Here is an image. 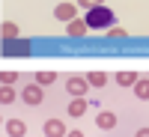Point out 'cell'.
Instances as JSON below:
<instances>
[{"instance_id": "2e32d148", "label": "cell", "mask_w": 149, "mask_h": 137, "mask_svg": "<svg viewBox=\"0 0 149 137\" xmlns=\"http://www.w3.org/2000/svg\"><path fill=\"white\" fill-rule=\"evenodd\" d=\"M15 81H18V74H15V72H3V74H0V83H9V86H12Z\"/></svg>"}, {"instance_id": "ba28073f", "label": "cell", "mask_w": 149, "mask_h": 137, "mask_svg": "<svg viewBox=\"0 0 149 137\" xmlns=\"http://www.w3.org/2000/svg\"><path fill=\"white\" fill-rule=\"evenodd\" d=\"M6 134H9V137H24V134H27L24 119H9V122H6Z\"/></svg>"}, {"instance_id": "9a60e30c", "label": "cell", "mask_w": 149, "mask_h": 137, "mask_svg": "<svg viewBox=\"0 0 149 137\" xmlns=\"http://www.w3.org/2000/svg\"><path fill=\"white\" fill-rule=\"evenodd\" d=\"M15 36H18V27L12 21H3V39H15Z\"/></svg>"}, {"instance_id": "30bf717a", "label": "cell", "mask_w": 149, "mask_h": 137, "mask_svg": "<svg viewBox=\"0 0 149 137\" xmlns=\"http://www.w3.org/2000/svg\"><path fill=\"white\" fill-rule=\"evenodd\" d=\"M134 95H137L140 102H149V78H140L134 83Z\"/></svg>"}, {"instance_id": "8fae6325", "label": "cell", "mask_w": 149, "mask_h": 137, "mask_svg": "<svg viewBox=\"0 0 149 137\" xmlns=\"http://www.w3.org/2000/svg\"><path fill=\"white\" fill-rule=\"evenodd\" d=\"M86 81H90V86H98V90H102V86L107 83V74H104V72H90V74H86Z\"/></svg>"}, {"instance_id": "7a4b0ae2", "label": "cell", "mask_w": 149, "mask_h": 137, "mask_svg": "<svg viewBox=\"0 0 149 137\" xmlns=\"http://www.w3.org/2000/svg\"><path fill=\"white\" fill-rule=\"evenodd\" d=\"M66 92H72V98H84L86 92H90V81L72 74V78H66Z\"/></svg>"}, {"instance_id": "9c48e42d", "label": "cell", "mask_w": 149, "mask_h": 137, "mask_svg": "<svg viewBox=\"0 0 149 137\" xmlns=\"http://www.w3.org/2000/svg\"><path fill=\"white\" fill-rule=\"evenodd\" d=\"M86 107H90V102H86V98H72V102H69V116H74V119L84 116Z\"/></svg>"}, {"instance_id": "7c38bea8", "label": "cell", "mask_w": 149, "mask_h": 137, "mask_svg": "<svg viewBox=\"0 0 149 137\" xmlns=\"http://www.w3.org/2000/svg\"><path fill=\"white\" fill-rule=\"evenodd\" d=\"M54 81H57V72H48V69H45V72L36 74V83H39V86H51Z\"/></svg>"}, {"instance_id": "52a82bcc", "label": "cell", "mask_w": 149, "mask_h": 137, "mask_svg": "<svg viewBox=\"0 0 149 137\" xmlns=\"http://www.w3.org/2000/svg\"><path fill=\"white\" fill-rule=\"evenodd\" d=\"M137 81H140V74H137V72H131V69L116 72V83H119V86H134Z\"/></svg>"}, {"instance_id": "8992f818", "label": "cell", "mask_w": 149, "mask_h": 137, "mask_svg": "<svg viewBox=\"0 0 149 137\" xmlns=\"http://www.w3.org/2000/svg\"><path fill=\"white\" fill-rule=\"evenodd\" d=\"M69 131H66V125L60 119H48L45 122V137H66Z\"/></svg>"}, {"instance_id": "6da1fadb", "label": "cell", "mask_w": 149, "mask_h": 137, "mask_svg": "<svg viewBox=\"0 0 149 137\" xmlns=\"http://www.w3.org/2000/svg\"><path fill=\"white\" fill-rule=\"evenodd\" d=\"M84 21H86V27H90V30H110V27H113V21H116V15H113L107 6H95V9L86 12Z\"/></svg>"}, {"instance_id": "4fadbf2b", "label": "cell", "mask_w": 149, "mask_h": 137, "mask_svg": "<svg viewBox=\"0 0 149 137\" xmlns=\"http://www.w3.org/2000/svg\"><path fill=\"white\" fill-rule=\"evenodd\" d=\"M86 30H90V27H86V21H78V18L69 21V36H84Z\"/></svg>"}, {"instance_id": "e0dca14e", "label": "cell", "mask_w": 149, "mask_h": 137, "mask_svg": "<svg viewBox=\"0 0 149 137\" xmlns=\"http://www.w3.org/2000/svg\"><path fill=\"white\" fill-rule=\"evenodd\" d=\"M78 6H84L86 12H90V9H95V6H102V0H78Z\"/></svg>"}, {"instance_id": "5bb4252c", "label": "cell", "mask_w": 149, "mask_h": 137, "mask_svg": "<svg viewBox=\"0 0 149 137\" xmlns=\"http://www.w3.org/2000/svg\"><path fill=\"white\" fill-rule=\"evenodd\" d=\"M0 102H3V104H12V102H15V90H12L9 83L0 86Z\"/></svg>"}, {"instance_id": "277c9868", "label": "cell", "mask_w": 149, "mask_h": 137, "mask_svg": "<svg viewBox=\"0 0 149 137\" xmlns=\"http://www.w3.org/2000/svg\"><path fill=\"white\" fill-rule=\"evenodd\" d=\"M116 113H110V110H98V116H95V125L102 128V131H113L116 128Z\"/></svg>"}, {"instance_id": "5b68a950", "label": "cell", "mask_w": 149, "mask_h": 137, "mask_svg": "<svg viewBox=\"0 0 149 137\" xmlns=\"http://www.w3.org/2000/svg\"><path fill=\"white\" fill-rule=\"evenodd\" d=\"M54 15L60 21H74V18H78V6H74V3H60L54 9Z\"/></svg>"}, {"instance_id": "ffe728a7", "label": "cell", "mask_w": 149, "mask_h": 137, "mask_svg": "<svg viewBox=\"0 0 149 137\" xmlns=\"http://www.w3.org/2000/svg\"><path fill=\"white\" fill-rule=\"evenodd\" d=\"M66 137H84V134H81V131H69Z\"/></svg>"}, {"instance_id": "ac0fdd59", "label": "cell", "mask_w": 149, "mask_h": 137, "mask_svg": "<svg viewBox=\"0 0 149 137\" xmlns=\"http://www.w3.org/2000/svg\"><path fill=\"white\" fill-rule=\"evenodd\" d=\"M107 33H110V36H125V30H122V27H110Z\"/></svg>"}, {"instance_id": "3957f363", "label": "cell", "mask_w": 149, "mask_h": 137, "mask_svg": "<svg viewBox=\"0 0 149 137\" xmlns=\"http://www.w3.org/2000/svg\"><path fill=\"white\" fill-rule=\"evenodd\" d=\"M21 98H24L30 107H36V104H42V102H45V92H42V86H39V83H27V86L21 90Z\"/></svg>"}, {"instance_id": "d6986e66", "label": "cell", "mask_w": 149, "mask_h": 137, "mask_svg": "<svg viewBox=\"0 0 149 137\" xmlns=\"http://www.w3.org/2000/svg\"><path fill=\"white\" fill-rule=\"evenodd\" d=\"M134 137H149V128H137V131H134Z\"/></svg>"}]
</instances>
